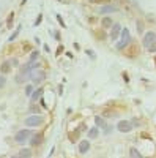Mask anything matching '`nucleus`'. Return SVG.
Here are the masks:
<instances>
[{
	"mask_svg": "<svg viewBox=\"0 0 156 158\" xmlns=\"http://www.w3.org/2000/svg\"><path fill=\"white\" fill-rule=\"evenodd\" d=\"M10 63H11V62H3V63H2V67H0V71H2L3 74H6V73H8V71L11 70Z\"/></svg>",
	"mask_w": 156,
	"mask_h": 158,
	"instance_id": "dca6fc26",
	"label": "nucleus"
},
{
	"mask_svg": "<svg viewBox=\"0 0 156 158\" xmlns=\"http://www.w3.org/2000/svg\"><path fill=\"white\" fill-rule=\"evenodd\" d=\"M88 150H90V142H88L87 139L81 141V142H79V153L84 155V153H87Z\"/></svg>",
	"mask_w": 156,
	"mask_h": 158,
	"instance_id": "6e6552de",
	"label": "nucleus"
},
{
	"mask_svg": "<svg viewBox=\"0 0 156 158\" xmlns=\"http://www.w3.org/2000/svg\"><path fill=\"white\" fill-rule=\"evenodd\" d=\"M13 16H14V15L11 13V15H10V19H8V25H11V22H13Z\"/></svg>",
	"mask_w": 156,
	"mask_h": 158,
	"instance_id": "cd10ccee",
	"label": "nucleus"
},
{
	"mask_svg": "<svg viewBox=\"0 0 156 158\" xmlns=\"http://www.w3.org/2000/svg\"><path fill=\"white\" fill-rule=\"evenodd\" d=\"M98 136H99L98 127H93V128H90V130H88V138H90V139H96Z\"/></svg>",
	"mask_w": 156,
	"mask_h": 158,
	"instance_id": "ddd939ff",
	"label": "nucleus"
},
{
	"mask_svg": "<svg viewBox=\"0 0 156 158\" xmlns=\"http://www.w3.org/2000/svg\"><path fill=\"white\" fill-rule=\"evenodd\" d=\"M57 21L60 22V25H62V27H65V22H63V19H62V16H60V15H57Z\"/></svg>",
	"mask_w": 156,
	"mask_h": 158,
	"instance_id": "393cba45",
	"label": "nucleus"
},
{
	"mask_svg": "<svg viewBox=\"0 0 156 158\" xmlns=\"http://www.w3.org/2000/svg\"><path fill=\"white\" fill-rule=\"evenodd\" d=\"M148 51L151 52V54H154V52H156V41H154V43H153V44L148 48Z\"/></svg>",
	"mask_w": 156,
	"mask_h": 158,
	"instance_id": "5701e85b",
	"label": "nucleus"
},
{
	"mask_svg": "<svg viewBox=\"0 0 156 158\" xmlns=\"http://www.w3.org/2000/svg\"><path fill=\"white\" fill-rule=\"evenodd\" d=\"M41 97H43V89H36L33 94H32L30 100L32 101H36V100H41Z\"/></svg>",
	"mask_w": 156,
	"mask_h": 158,
	"instance_id": "9b49d317",
	"label": "nucleus"
},
{
	"mask_svg": "<svg viewBox=\"0 0 156 158\" xmlns=\"http://www.w3.org/2000/svg\"><path fill=\"white\" fill-rule=\"evenodd\" d=\"M18 156L19 158H32V152H30V149H21Z\"/></svg>",
	"mask_w": 156,
	"mask_h": 158,
	"instance_id": "f8f14e48",
	"label": "nucleus"
},
{
	"mask_svg": "<svg viewBox=\"0 0 156 158\" xmlns=\"http://www.w3.org/2000/svg\"><path fill=\"white\" fill-rule=\"evenodd\" d=\"M129 156H131V158H144V155H142L136 147H131V149H129Z\"/></svg>",
	"mask_w": 156,
	"mask_h": 158,
	"instance_id": "4468645a",
	"label": "nucleus"
},
{
	"mask_svg": "<svg viewBox=\"0 0 156 158\" xmlns=\"http://www.w3.org/2000/svg\"><path fill=\"white\" fill-rule=\"evenodd\" d=\"M38 56H40V52H38V51H33L32 56H30V62H35V60L38 59Z\"/></svg>",
	"mask_w": 156,
	"mask_h": 158,
	"instance_id": "aec40b11",
	"label": "nucleus"
},
{
	"mask_svg": "<svg viewBox=\"0 0 156 158\" xmlns=\"http://www.w3.org/2000/svg\"><path fill=\"white\" fill-rule=\"evenodd\" d=\"M154 41H156V33H154V32H147V33L144 35V41H142V43H144V48L148 49Z\"/></svg>",
	"mask_w": 156,
	"mask_h": 158,
	"instance_id": "39448f33",
	"label": "nucleus"
},
{
	"mask_svg": "<svg viewBox=\"0 0 156 158\" xmlns=\"http://www.w3.org/2000/svg\"><path fill=\"white\" fill-rule=\"evenodd\" d=\"M90 2H92V3H104V5H106V3L110 2V0H90Z\"/></svg>",
	"mask_w": 156,
	"mask_h": 158,
	"instance_id": "4be33fe9",
	"label": "nucleus"
},
{
	"mask_svg": "<svg viewBox=\"0 0 156 158\" xmlns=\"http://www.w3.org/2000/svg\"><path fill=\"white\" fill-rule=\"evenodd\" d=\"M44 122V117L43 115H40V114H33V115H29L27 118L24 120V123L27 125V127H40L41 123Z\"/></svg>",
	"mask_w": 156,
	"mask_h": 158,
	"instance_id": "f03ea898",
	"label": "nucleus"
},
{
	"mask_svg": "<svg viewBox=\"0 0 156 158\" xmlns=\"http://www.w3.org/2000/svg\"><path fill=\"white\" fill-rule=\"evenodd\" d=\"M41 141H43V135H41V133L32 135V136H30V144H32V146H40Z\"/></svg>",
	"mask_w": 156,
	"mask_h": 158,
	"instance_id": "9d476101",
	"label": "nucleus"
},
{
	"mask_svg": "<svg viewBox=\"0 0 156 158\" xmlns=\"http://www.w3.org/2000/svg\"><path fill=\"white\" fill-rule=\"evenodd\" d=\"M35 92V89H33V84H29V85H25V95L27 97H32V94Z\"/></svg>",
	"mask_w": 156,
	"mask_h": 158,
	"instance_id": "6ab92c4d",
	"label": "nucleus"
},
{
	"mask_svg": "<svg viewBox=\"0 0 156 158\" xmlns=\"http://www.w3.org/2000/svg\"><path fill=\"white\" fill-rule=\"evenodd\" d=\"M54 36H55L57 40H60V33H58V32H55V33H54Z\"/></svg>",
	"mask_w": 156,
	"mask_h": 158,
	"instance_id": "c85d7f7f",
	"label": "nucleus"
},
{
	"mask_svg": "<svg viewBox=\"0 0 156 158\" xmlns=\"http://www.w3.org/2000/svg\"><path fill=\"white\" fill-rule=\"evenodd\" d=\"M120 32H122V25L120 24H114L112 25V30H110V38L112 40H117V36H118Z\"/></svg>",
	"mask_w": 156,
	"mask_h": 158,
	"instance_id": "1a4fd4ad",
	"label": "nucleus"
},
{
	"mask_svg": "<svg viewBox=\"0 0 156 158\" xmlns=\"http://www.w3.org/2000/svg\"><path fill=\"white\" fill-rule=\"evenodd\" d=\"M95 123H96V127H101V128L106 130V122L102 120L101 115H96V117H95Z\"/></svg>",
	"mask_w": 156,
	"mask_h": 158,
	"instance_id": "2eb2a0df",
	"label": "nucleus"
},
{
	"mask_svg": "<svg viewBox=\"0 0 156 158\" xmlns=\"http://www.w3.org/2000/svg\"><path fill=\"white\" fill-rule=\"evenodd\" d=\"M112 25H114V24H112V19H110L109 16L102 19V27H104V29H109V27H112Z\"/></svg>",
	"mask_w": 156,
	"mask_h": 158,
	"instance_id": "f3484780",
	"label": "nucleus"
},
{
	"mask_svg": "<svg viewBox=\"0 0 156 158\" xmlns=\"http://www.w3.org/2000/svg\"><path fill=\"white\" fill-rule=\"evenodd\" d=\"M21 29H22V27H21V25H18V29H16L14 32H13V35H11V36L8 38V41H14V40L18 38V35L21 33Z\"/></svg>",
	"mask_w": 156,
	"mask_h": 158,
	"instance_id": "a211bd4d",
	"label": "nucleus"
},
{
	"mask_svg": "<svg viewBox=\"0 0 156 158\" xmlns=\"http://www.w3.org/2000/svg\"><path fill=\"white\" fill-rule=\"evenodd\" d=\"M41 19H43V15H40V16H38V19L35 21V25H38V24H40V22H41Z\"/></svg>",
	"mask_w": 156,
	"mask_h": 158,
	"instance_id": "a878e982",
	"label": "nucleus"
},
{
	"mask_svg": "<svg viewBox=\"0 0 156 158\" xmlns=\"http://www.w3.org/2000/svg\"><path fill=\"white\" fill-rule=\"evenodd\" d=\"M117 130H118L120 133H129V131L133 130V123L129 120H120L117 123Z\"/></svg>",
	"mask_w": 156,
	"mask_h": 158,
	"instance_id": "20e7f679",
	"label": "nucleus"
},
{
	"mask_svg": "<svg viewBox=\"0 0 156 158\" xmlns=\"http://www.w3.org/2000/svg\"><path fill=\"white\" fill-rule=\"evenodd\" d=\"M5 82H6L5 76H0V87H3V85H5Z\"/></svg>",
	"mask_w": 156,
	"mask_h": 158,
	"instance_id": "b1692460",
	"label": "nucleus"
},
{
	"mask_svg": "<svg viewBox=\"0 0 156 158\" xmlns=\"http://www.w3.org/2000/svg\"><path fill=\"white\" fill-rule=\"evenodd\" d=\"M44 77H46V74H44V71H41V70H36V71H33V73L30 74L32 84H40L41 81H44Z\"/></svg>",
	"mask_w": 156,
	"mask_h": 158,
	"instance_id": "423d86ee",
	"label": "nucleus"
},
{
	"mask_svg": "<svg viewBox=\"0 0 156 158\" xmlns=\"http://www.w3.org/2000/svg\"><path fill=\"white\" fill-rule=\"evenodd\" d=\"M129 43H131V33H129L128 29H122V38L118 40V43H117V49H123L126 48Z\"/></svg>",
	"mask_w": 156,
	"mask_h": 158,
	"instance_id": "7ed1b4c3",
	"label": "nucleus"
},
{
	"mask_svg": "<svg viewBox=\"0 0 156 158\" xmlns=\"http://www.w3.org/2000/svg\"><path fill=\"white\" fill-rule=\"evenodd\" d=\"M29 111H30V112H33V114H38V112H40V108L33 104V106H30V108H29Z\"/></svg>",
	"mask_w": 156,
	"mask_h": 158,
	"instance_id": "412c9836",
	"label": "nucleus"
},
{
	"mask_svg": "<svg viewBox=\"0 0 156 158\" xmlns=\"http://www.w3.org/2000/svg\"><path fill=\"white\" fill-rule=\"evenodd\" d=\"M137 27H139L137 30H139L140 33H142V32H144V29H142V24H140V22H137Z\"/></svg>",
	"mask_w": 156,
	"mask_h": 158,
	"instance_id": "bb28decb",
	"label": "nucleus"
},
{
	"mask_svg": "<svg viewBox=\"0 0 156 158\" xmlns=\"http://www.w3.org/2000/svg\"><path fill=\"white\" fill-rule=\"evenodd\" d=\"M117 10H118V8H117L115 5L106 3V5H102V6L99 8V13H101V15H109V13H115Z\"/></svg>",
	"mask_w": 156,
	"mask_h": 158,
	"instance_id": "0eeeda50",
	"label": "nucleus"
},
{
	"mask_svg": "<svg viewBox=\"0 0 156 158\" xmlns=\"http://www.w3.org/2000/svg\"><path fill=\"white\" fill-rule=\"evenodd\" d=\"M11 158H19V156H16V155H14V156H11Z\"/></svg>",
	"mask_w": 156,
	"mask_h": 158,
	"instance_id": "c756f323",
	"label": "nucleus"
},
{
	"mask_svg": "<svg viewBox=\"0 0 156 158\" xmlns=\"http://www.w3.org/2000/svg\"><path fill=\"white\" fill-rule=\"evenodd\" d=\"M30 136H32V130H29V128H24V130H19L18 133H16V136H14V141L18 142V144H25L29 139H30Z\"/></svg>",
	"mask_w": 156,
	"mask_h": 158,
	"instance_id": "f257e3e1",
	"label": "nucleus"
}]
</instances>
